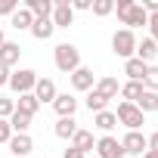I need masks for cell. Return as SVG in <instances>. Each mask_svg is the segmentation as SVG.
<instances>
[{
    "instance_id": "f546056e",
    "label": "cell",
    "mask_w": 158,
    "mask_h": 158,
    "mask_svg": "<svg viewBox=\"0 0 158 158\" xmlns=\"http://www.w3.org/2000/svg\"><path fill=\"white\" fill-rule=\"evenodd\" d=\"M16 112V99H10V96H0V118L3 121H10V115Z\"/></svg>"
},
{
    "instance_id": "836d02e7",
    "label": "cell",
    "mask_w": 158,
    "mask_h": 158,
    "mask_svg": "<svg viewBox=\"0 0 158 158\" xmlns=\"http://www.w3.org/2000/svg\"><path fill=\"white\" fill-rule=\"evenodd\" d=\"M93 6V0H71V10L77 13V10H90Z\"/></svg>"
},
{
    "instance_id": "9a60e30c",
    "label": "cell",
    "mask_w": 158,
    "mask_h": 158,
    "mask_svg": "<svg viewBox=\"0 0 158 158\" xmlns=\"http://www.w3.org/2000/svg\"><path fill=\"white\" fill-rule=\"evenodd\" d=\"M155 56H158V44H155L152 37H143V40H136V59H139V62L152 65V62H155Z\"/></svg>"
},
{
    "instance_id": "d6a6232c",
    "label": "cell",
    "mask_w": 158,
    "mask_h": 158,
    "mask_svg": "<svg viewBox=\"0 0 158 158\" xmlns=\"http://www.w3.org/2000/svg\"><path fill=\"white\" fill-rule=\"evenodd\" d=\"M10 136H13V130H10V121H3V118H0V143H10Z\"/></svg>"
},
{
    "instance_id": "6da1fadb",
    "label": "cell",
    "mask_w": 158,
    "mask_h": 158,
    "mask_svg": "<svg viewBox=\"0 0 158 158\" xmlns=\"http://www.w3.org/2000/svg\"><path fill=\"white\" fill-rule=\"evenodd\" d=\"M115 13H118L121 25H127V31L143 28V25L149 22V13L136 3V0H118V3H115Z\"/></svg>"
},
{
    "instance_id": "4dcf8cb0",
    "label": "cell",
    "mask_w": 158,
    "mask_h": 158,
    "mask_svg": "<svg viewBox=\"0 0 158 158\" xmlns=\"http://www.w3.org/2000/svg\"><path fill=\"white\" fill-rule=\"evenodd\" d=\"M19 10V0H0V16H13Z\"/></svg>"
},
{
    "instance_id": "277c9868",
    "label": "cell",
    "mask_w": 158,
    "mask_h": 158,
    "mask_svg": "<svg viewBox=\"0 0 158 158\" xmlns=\"http://www.w3.org/2000/svg\"><path fill=\"white\" fill-rule=\"evenodd\" d=\"M34 84H37V71L34 68H19V71L10 74V84L6 87L16 96H22V93H34Z\"/></svg>"
},
{
    "instance_id": "7c38bea8",
    "label": "cell",
    "mask_w": 158,
    "mask_h": 158,
    "mask_svg": "<svg viewBox=\"0 0 158 158\" xmlns=\"http://www.w3.org/2000/svg\"><path fill=\"white\" fill-rule=\"evenodd\" d=\"M53 109H56L59 118H74V112H77V99H74L71 93H56Z\"/></svg>"
},
{
    "instance_id": "ba28073f",
    "label": "cell",
    "mask_w": 158,
    "mask_h": 158,
    "mask_svg": "<svg viewBox=\"0 0 158 158\" xmlns=\"http://www.w3.org/2000/svg\"><path fill=\"white\" fill-rule=\"evenodd\" d=\"M121 149H124V155H136V158H139V155L149 149L146 133H139V130H127L124 139H121Z\"/></svg>"
},
{
    "instance_id": "f1b7e54d",
    "label": "cell",
    "mask_w": 158,
    "mask_h": 158,
    "mask_svg": "<svg viewBox=\"0 0 158 158\" xmlns=\"http://www.w3.org/2000/svg\"><path fill=\"white\" fill-rule=\"evenodd\" d=\"M143 87L152 90V93H158V65H149V71L143 77Z\"/></svg>"
},
{
    "instance_id": "d590c367",
    "label": "cell",
    "mask_w": 158,
    "mask_h": 158,
    "mask_svg": "<svg viewBox=\"0 0 158 158\" xmlns=\"http://www.w3.org/2000/svg\"><path fill=\"white\" fill-rule=\"evenodd\" d=\"M62 158H87V155H84V152H77L74 146H68V149L62 152Z\"/></svg>"
},
{
    "instance_id": "5bb4252c",
    "label": "cell",
    "mask_w": 158,
    "mask_h": 158,
    "mask_svg": "<svg viewBox=\"0 0 158 158\" xmlns=\"http://www.w3.org/2000/svg\"><path fill=\"white\" fill-rule=\"evenodd\" d=\"M71 146H74L77 152H84V155H90V152L96 149V139H93V130H84V127H77V133L71 136Z\"/></svg>"
},
{
    "instance_id": "52a82bcc",
    "label": "cell",
    "mask_w": 158,
    "mask_h": 158,
    "mask_svg": "<svg viewBox=\"0 0 158 158\" xmlns=\"http://www.w3.org/2000/svg\"><path fill=\"white\" fill-rule=\"evenodd\" d=\"M68 81H71V90H77V93H90L93 90V84H96V74H93V68H77V71H71L68 74Z\"/></svg>"
},
{
    "instance_id": "ffe728a7",
    "label": "cell",
    "mask_w": 158,
    "mask_h": 158,
    "mask_svg": "<svg viewBox=\"0 0 158 158\" xmlns=\"http://www.w3.org/2000/svg\"><path fill=\"white\" fill-rule=\"evenodd\" d=\"M37 109H40V102H37L34 93H22V96L16 99V112H22V115H28V118H34Z\"/></svg>"
},
{
    "instance_id": "ab89813d",
    "label": "cell",
    "mask_w": 158,
    "mask_h": 158,
    "mask_svg": "<svg viewBox=\"0 0 158 158\" xmlns=\"http://www.w3.org/2000/svg\"><path fill=\"white\" fill-rule=\"evenodd\" d=\"M31 158H37V155H31Z\"/></svg>"
},
{
    "instance_id": "74e56055",
    "label": "cell",
    "mask_w": 158,
    "mask_h": 158,
    "mask_svg": "<svg viewBox=\"0 0 158 158\" xmlns=\"http://www.w3.org/2000/svg\"><path fill=\"white\" fill-rule=\"evenodd\" d=\"M139 158H158V152H152V149H146V152H143Z\"/></svg>"
},
{
    "instance_id": "484cf974",
    "label": "cell",
    "mask_w": 158,
    "mask_h": 158,
    "mask_svg": "<svg viewBox=\"0 0 158 158\" xmlns=\"http://www.w3.org/2000/svg\"><path fill=\"white\" fill-rule=\"evenodd\" d=\"M84 106H87L93 115H99V112H106V109H109V99H102L96 90H90V93H87V99H84Z\"/></svg>"
},
{
    "instance_id": "30bf717a",
    "label": "cell",
    "mask_w": 158,
    "mask_h": 158,
    "mask_svg": "<svg viewBox=\"0 0 158 158\" xmlns=\"http://www.w3.org/2000/svg\"><path fill=\"white\" fill-rule=\"evenodd\" d=\"M6 146H10L13 158H31V149H34V139H31V133H13Z\"/></svg>"
},
{
    "instance_id": "1f68e13d",
    "label": "cell",
    "mask_w": 158,
    "mask_h": 158,
    "mask_svg": "<svg viewBox=\"0 0 158 158\" xmlns=\"http://www.w3.org/2000/svg\"><path fill=\"white\" fill-rule=\"evenodd\" d=\"M146 25H149V37H152V40H155V44H158V13H152V16H149V22H146Z\"/></svg>"
},
{
    "instance_id": "8992f818",
    "label": "cell",
    "mask_w": 158,
    "mask_h": 158,
    "mask_svg": "<svg viewBox=\"0 0 158 158\" xmlns=\"http://www.w3.org/2000/svg\"><path fill=\"white\" fill-rule=\"evenodd\" d=\"M53 28H68L74 22V10H71V0H53V16H50Z\"/></svg>"
},
{
    "instance_id": "cb8c5ba5",
    "label": "cell",
    "mask_w": 158,
    "mask_h": 158,
    "mask_svg": "<svg viewBox=\"0 0 158 158\" xmlns=\"http://www.w3.org/2000/svg\"><path fill=\"white\" fill-rule=\"evenodd\" d=\"M53 133H56L59 139H68V143H71V136L77 133V121H74V118H59L56 127H53Z\"/></svg>"
},
{
    "instance_id": "d4e9b609",
    "label": "cell",
    "mask_w": 158,
    "mask_h": 158,
    "mask_svg": "<svg viewBox=\"0 0 158 158\" xmlns=\"http://www.w3.org/2000/svg\"><path fill=\"white\" fill-rule=\"evenodd\" d=\"M136 109H139L143 115H149V112H158V93H152V90H143V96H139Z\"/></svg>"
},
{
    "instance_id": "7a4b0ae2",
    "label": "cell",
    "mask_w": 158,
    "mask_h": 158,
    "mask_svg": "<svg viewBox=\"0 0 158 158\" xmlns=\"http://www.w3.org/2000/svg\"><path fill=\"white\" fill-rule=\"evenodd\" d=\"M53 62H56V68H59L62 74H71V71L81 68V50H77L74 44H56Z\"/></svg>"
},
{
    "instance_id": "8fae6325",
    "label": "cell",
    "mask_w": 158,
    "mask_h": 158,
    "mask_svg": "<svg viewBox=\"0 0 158 158\" xmlns=\"http://www.w3.org/2000/svg\"><path fill=\"white\" fill-rule=\"evenodd\" d=\"M93 90H96L102 99H109V102H112V99L121 93V84H118V77H115V74H102V77H96Z\"/></svg>"
},
{
    "instance_id": "e0dca14e",
    "label": "cell",
    "mask_w": 158,
    "mask_h": 158,
    "mask_svg": "<svg viewBox=\"0 0 158 158\" xmlns=\"http://www.w3.org/2000/svg\"><path fill=\"white\" fill-rule=\"evenodd\" d=\"M25 10L34 19H50L53 16V0H25Z\"/></svg>"
},
{
    "instance_id": "5b68a950",
    "label": "cell",
    "mask_w": 158,
    "mask_h": 158,
    "mask_svg": "<svg viewBox=\"0 0 158 158\" xmlns=\"http://www.w3.org/2000/svg\"><path fill=\"white\" fill-rule=\"evenodd\" d=\"M115 118H118V124H124L127 130H139V127L146 124V115H143V112H139L133 102H118Z\"/></svg>"
},
{
    "instance_id": "9c48e42d",
    "label": "cell",
    "mask_w": 158,
    "mask_h": 158,
    "mask_svg": "<svg viewBox=\"0 0 158 158\" xmlns=\"http://www.w3.org/2000/svg\"><path fill=\"white\" fill-rule=\"evenodd\" d=\"M96 155H99V158H124L121 139H118V136H112V133L99 136V139H96Z\"/></svg>"
},
{
    "instance_id": "ac0fdd59",
    "label": "cell",
    "mask_w": 158,
    "mask_h": 158,
    "mask_svg": "<svg viewBox=\"0 0 158 158\" xmlns=\"http://www.w3.org/2000/svg\"><path fill=\"white\" fill-rule=\"evenodd\" d=\"M146 71H149V65H146V62H139L136 56L124 62V74H127V81H139V84H143V77H146Z\"/></svg>"
},
{
    "instance_id": "7402d4cb",
    "label": "cell",
    "mask_w": 158,
    "mask_h": 158,
    "mask_svg": "<svg viewBox=\"0 0 158 158\" xmlns=\"http://www.w3.org/2000/svg\"><path fill=\"white\" fill-rule=\"evenodd\" d=\"M143 90H146V87H143L139 81H124V84H121V96H124L121 102H133V106H136L139 96H143Z\"/></svg>"
},
{
    "instance_id": "8d00e7d4",
    "label": "cell",
    "mask_w": 158,
    "mask_h": 158,
    "mask_svg": "<svg viewBox=\"0 0 158 158\" xmlns=\"http://www.w3.org/2000/svg\"><path fill=\"white\" fill-rule=\"evenodd\" d=\"M146 143H149V149H152V152H158V130H155V133H149V136H146Z\"/></svg>"
},
{
    "instance_id": "603a6c76",
    "label": "cell",
    "mask_w": 158,
    "mask_h": 158,
    "mask_svg": "<svg viewBox=\"0 0 158 158\" xmlns=\"http://www.w3.org/2000/svg\"><path fill=\"white\" fill-rule=\"evenodd\" d=\"M115 124H118V118H115V112H109V109H106V112H99V115H93V127H96V130H102V136H106V133H112V130H115Z\"/></svg>"
},
{
    "instance_id": "4316f807",
    "label": "cell",
    "mask_w": 158,
    "mask_h": 158,
    "mask_svg": "<svg viewBox=\"0 0 158 158\" xmlns=\"http://www.w3.org/2000/svg\"><path fill=\"white\" fill-rule=\"evenodd\" d=\"M28 127H31V118L28 115H22V112H13L10 115V130L13 133H28Z\"/></svg>"
},
{
    "instance_id": "83f0119b",
    "label": "cell",
    "mask_w": 158,
    "mask_h": 158,
    "mask_svg": "<svg viewBox=\"0 0 158 158\" xmlns=\"http://www.w3.org/2000/svg\"><path fill=\"white\" fill-rule=\"evenodd\" d=\"M93 16H99V19H106V16H112L115 13V0H93Z\"/></svg>"
},
{
    "instance_id": "2e32d148",
    "label": "cell",
    "mask_w": 158,
    "mask_h": 158,
    "mask_svg": "<svg viewBox=\"0 0 158 158\" xmlns=\"http://www.w3.org/2000/svg\"><path fill=\"white\" fill-rule=\"evenodd\" d=\"M19 59H22V47H19V44L6 40L3 47H0V65H6V68H13V65H16Z\"/></svg>"
},
{
    "instance_id": "f35d334b",
    "label": "cell",
    "mask_w": 158,
    "mask_h": 158,
    "mask_svg": "<svg viewBox=\"0 0 158 158\" xmlns=\"http://www.w3.org/2000/svg\"><path fill=\"white\" fill-rule=\"evenodd\" d=\"M6 44V34H3V28H0V47H3Z\"/></svg>"
},
{
    "instance_id": "e575fe53",
    "label": "cell",
    "mask_w": 158,
    "mask_h": 158,
    "mask_svg": "<svg viewBox=\"0 0 158 158\" xmlns=\"http://www.w3.org/2000/svg\"><path fill=\"white\" fill-rule=\"evenodd\" d=\"M10 74H13V68L0 65V87H6V84H10Z\"/></svg>"
},
{
    "instance_id": "44dd1931",
    "label": "cell",
    "mask_w": 158,
    "mask_h": 158,
    "mask_svg": "<svg viewBox=\"0 0 158 158\" xmlns=\"http://www.w3.org/2000/svg\"><path fill=\"white\" fill-rule=\"evenodd\" d=\"M10 25H13L16 31H28V28L34 25V16H31V13H28L25 6H19V10H16V13L10 16Z\"/></svg>"
},
{
    "instance_id": "4fadbf2b",
    "label": "cell",
    "mask_w": 158,
    "mask_h": 158,
    "mask_svg": "<svg viewBox=\"0 0 158 158\" xmlns=\"http://www.w3.org/2000/svg\"><path fill=\"white\" fill-rule=\"evenodd\" d=\"M56 84H53V77H37V84H34V96H37V102L44 106V102H50L53 106V99H56Z\"/></svg>"
},
{
    "instance_id": "d6986e66",
    "label": "cell",
    "mask_w": 158,
    "mask_h": 158,
    "mask_svg": "<svg viewBox=\"0 0 158 158\" xmlns=\"http://www.w3.org/2000/svg\"><path fill=\"white\" fill-rule=\"evenodd\" d=\"M28 31H31V37H34V40H50V37L56 34V28H53V22H50V19H34V25H31Z\"/></svg>"
},
{
    "instance_id": "3957f363",
    "label": "cell",
    "mask_w": 158,
    "mask_h": 158,
    "mask_svg": "<svg viewBox=\"0 0 158 158\" xmlns=\"http://www.w3.org/2000/svg\"><path fill=\"white\" fill-rule=\"evenodd\" d=\"M112 53L118 56V59H133L136 56V31H127V28H121V31H115L112 34Z\"/></svg>"
}]
</instances>
